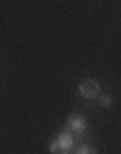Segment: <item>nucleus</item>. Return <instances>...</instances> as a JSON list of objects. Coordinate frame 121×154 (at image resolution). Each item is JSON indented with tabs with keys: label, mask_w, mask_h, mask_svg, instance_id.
<instances>
[{
	"label": "nucleus",
	"mask_w": 121,
	"mask_h": 154,
	"mask_svg": "<svg viewBox=\"0 0 121 154\" xmlns=\"http://www.w3.org/2000/svg\"><path fill=\"white\" fill-rule=\"evenodd\" d=\"M72 154H98V152H95V146H93V144L83 141L80 146H75V152H72Z\"/></svg>",
	"instance_id": "nucleus-4"
},
{
	"label": "nucleus",
	"mask_w": 121,
	"mask_h": 154,
	"mask_svg": "<svg viewBox=\"0 0 121 154\" xmlns=\"http://www.w3.org/2000/svg\"><path fill=\"white\" fill-rule=\"evenodd\" d=\"M75 146H77L75 136H72V134L65 128L62 134H57V136L52 139V144H49V152H52V154H72V152H75Z\"/></svg>",
	"instance_id": "nucleus-2"
},
{
	"label": "nucleus",
	"mask_w": 121,
	"mask_h": 154,
	"mask_svg": "<svg viewBox=\"0 0 121 154\" xmlns=\"http://www.w3.org/2000/svg\"><path fill=\"white\" fill-rule=\"evenodd\" d=\"M77 95L83 100H88V103H93V100H98L100 95V85L95 82V80H83V82L77 85Z\"/></svg>",
	"instance_id": "nucleus-3"
},
{
	"label": "nucleus",
	"mask_w": 121,
	"mask_h": 154,
	"mask_svg": "<svg viewBox=\"0 0 121 154\" xmlns=\"http://www.w3.org/2000/svg\"><path fill=\"white\" fill-rule=\"evenodd\" d=\"M67 131L75 136V141H83V139L90 136V126H88V118H85L83 113H70V118H67Z\"/></svg>",
	"instance_id": "nucleus-1"
},
{
	"label": "nucleus",
	"mask_w": 121,
	"mask_h": 154,
	"mask_svg": "<svg viewBox=\"0 0 121 154\" xmlns=\"http://www.w3.org/2000/svg\"><path fill=\"white\" fill-rule=\"evenodd\" d=\"M95 103H98L100 108H111V103H113V98H111L108 93H100V95H98V100H95Z\"/></svg>",
	"instance_id": "nucleus-5"
}]
</instances>
